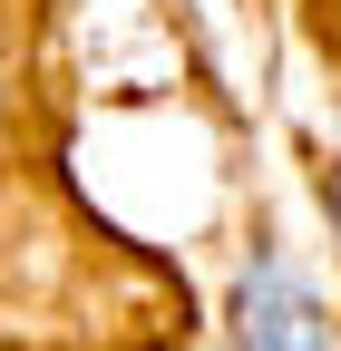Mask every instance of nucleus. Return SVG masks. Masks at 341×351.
Instances as JSON below:
<instances>
[{"label":"nucleus","instance_id":"f257e3e1","mask_svg":"<svg viewBox=\"0 0 341 351\" xmlns=\"http://www.w3.org/2000/svg\"><path fill=\"white\" fill-rule=\"evenodd\" d=\"M234 341L244 351H331L312 293H303V274H292L283 254H253L244 263V283H234Z\"/></svg>","mask_w":341,"mask_h":351}]
</instances>
